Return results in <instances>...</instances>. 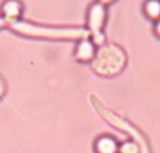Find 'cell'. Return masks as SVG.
Returning a JSON list of instances; mask_svg holds the SVG:
<instances>
[{"label": "cell", "instance_id": "1", "mask_svg": "<svg viewBox=\"0 0 160 153\" xmlns=\"http://www.w3.org/2000/svg\"><path fill=\"white\" fill-rule=\"evenodd\" d=\"M97 153H118V143L111 136H102L96 142Z\"/></svg>", "mask_w": 160, "mask_h": 153}, {"label": "cell", "instance_id": "2", "mask_svg": "<svg viewBox=\"0 0 160 153\" xmlns=\"http://www.w3.org/2000/svg\"><path fill=\"white\" fill-rule=\"evenodd\" d=\"M91 16H90V25L94 31L101 30L105 20V11L101 4H96L91 7Z\"/></svg>", "mask_w": 160, "mask_h": 153}, {"label": "cell", "instance_id": "3", "mask_svg": "<svg viewBox=\"0 0 160 153\" xmlns=\"http://www.w3.org/2000/svg\"><path fill=\"white\" fill-rule=\"evenodd\" d=\"M78 58L80 61H90L94 58V47L91 42H80L78 48Z\"/></svg>", "mask_w": 160, "mask_h": 153}, {"label": "cell", "instance_id": "4", "mask_svg": "<svg viewBox=\"0 0 160 153\" xmlns=\"http://www.w3.org/2000/svg\"><path fill=\"white\" fill-rule=\"evenodd\" d=\"M145 13L149 18H160V0H149L145 4Z\"/></svg>", "mask_w": 160, "mask_h": 153}, {"label": "cell", "instance_id": "5", "mask_svg": "<svg viewBox=\"0 0 160 153\" xmlns=\"http://www.w3.org/2000/svg\"><path fill=\"white\" fill-rule=\"evenodd\" d=\"M119 153H138V148H136L135 143L132 142H127L119 148Z\"/></svg>", "mask_w": 160, "mask_h": 153}, {"label": "cell", "instance_id": "6", "mask_svg": "<svg viewBox=\"0 0 160 153\" xmlns=\"http://www.w3.org/2000/svg\"><path fill=\"white\" fill-rule=\"evenodd\" d=\"M155 32H156V35L160 38V18L159 20H156V25H155Z\"/></svg>", "mask_w": 160, "mask_h": 153}, {"label": "cell", "instance_id": "7", "mask_svg": "<svg viewBox=\"0 0 160 153\" xmlns=\"http://www.w3.org/2000/svg\"><path fill=\"white\" fill-rule=\"evenodd\" d=\"M101 3H104V4H108V3H111V2H114V0H100Z\"/></svg>", "mask_w": 160, "mask_h": 153}]
</instances>
